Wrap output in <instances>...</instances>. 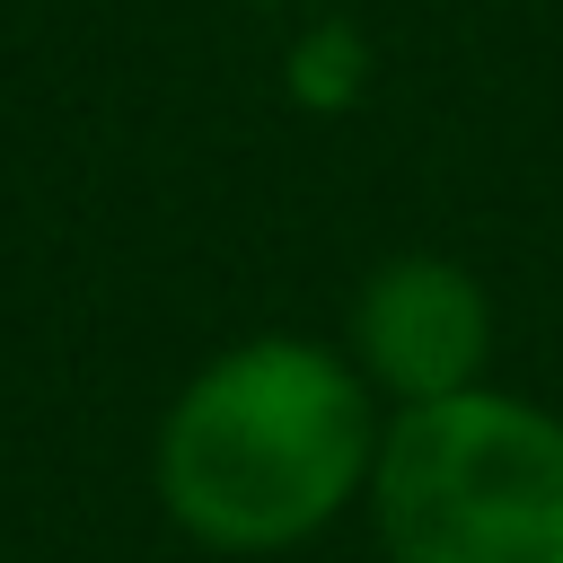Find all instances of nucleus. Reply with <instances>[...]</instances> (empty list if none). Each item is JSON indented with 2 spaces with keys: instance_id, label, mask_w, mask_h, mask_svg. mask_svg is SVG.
<instances>
[{
  "instance_id": "f257e3e1",
  "label": "nucleus",
  "mask_w": 563,
  "mask_h": 563,
  "mask_svg": "<svg viewBox=\"0 0 563 563\" xmlns=\"http://www.w3.org/2000/svg\"><path fill=\"white\" fill-rule=\"evenodd\" d=\"M378 440V387L352 369V352L308 334H246L176 387L150 484L194 545L290 554L369 501Z\"/></svg>"
},
{
  "instance_id": "f03ea898",
  "label": "nucleus",
  "mask_w": 563,
  "mask_h": 563,
  "mask_svg": "<svg viewBox=\"0 0 563 563\" xmlns=\"http://www.w3.org/2000/svg\"><path fill=\"white\" fill-rule=\"evenodd\" d=\"M369 519L387 563H563V413L501 387L387 413Z\"/></svg>"
},
{
  "instance_id": "7ed1b4c3",
  "label": "nucleus",
  "mask_w": 563,
  "mask_h": 563,
  "mask_svg": "<svg viewBox=\"0 0 563 563\" xmlns=\"http://www.w3.org/2000/svg\"><path fill=\"white\" fill-rule=\"evenodd\" d=\"M493 299L457 255H387L352 299V369L405 413L484 387Z\"/></svg>"
},
{
  "instance_id": "20e7f679",
  "label": "nucleus",
  "mask_w": 563,
  "mask_h": 563,
  "mask_svg": "<svg viewBox=\"0 0 563 563\" xmlns=\"http://www.w3.org/2000/svg\"><path fill=\"white\" fill-rule=\"evenodd\" d=\"M290 70H299V97H352L361 88V35L352 26H317L290 53Z\"/></svg>"
}]
</instances>
